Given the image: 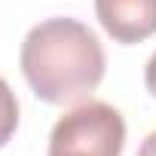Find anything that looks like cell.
Here are the masks:
<instances>
[{"instance_id":"5b68a950","label":"cell","mask_w":156,"mask_h":156,"mask_svg":"<svg viewBox=\"0 0 156 156\" xmlns=\"http://www.w3.org/2000/svg\"><path fill=\"white\" fill-rule=\"evenodd\" d=\"M144 83H147V92L156 98V52L147 58V67H144Z\"/></svg>"},{"instance_id":"3957f363","label":"cell","mask_w":156,"mask_h":156,"mask_svg":"<svg viewBox=\"0 0 156 156\" xmlns=\"http://www.w3.org/2000/svg\"><path fill=\"white\" fill-rule=\"evenodd\" d=\"M95 16L107 37L122 46L156 34V0H95Z\"/></svg>"},{"instance_id":"277c9868","label":"cell","mask_w":156,"mask_h":156,"mask_svg":"<svg viewBox=\"0 0 156 156\" xmlns=\"http://www.w3.org/2000/svg\"><path fill=\"white\" fill-rule=\"evenodd\" d=\"M19 129V101L9 83L0 76V147H3Z\"/></svg>"},{"instance_id":"6da1fadb","label":"cell","mask_w":156,"mask_h":156,"mask_svg":"<svg viewBox=\"0 0 156 156\" xmlns=\"http://www.w3.org/2000/svg\"><path fill=\"white\" fill-rule=\"evenodd\" d=\"M22 73L46 104H80L104 80V46L76 19H46L22 43Z\"/></svg>"},{"instance_id":"7a4b0ae2","label":"cell","mask_w":156,"mask_h":156,"mask_svg":"<svg viewBox=\"0 0 156 156\" xmlns=\"http://www.w3.org/2000/svg\"><path fill=\"white\" fill-rule=\"evenodd\" d=\"M126 119L107 101H86L67 110L49 132V156H119Z\"/></svg>"},{"instance_id":"8992f818","label":"cell","mask_w":156,"mask_h":156,"mask_svg":"<svg viewBox=\"0 0 156 156\" xmlns=\"http://www.w3.org/2000/svg\"><path fill=\"white\" fill-rule=\"evenodd\" d=\"M138 156H156V132H150V135L141 141V147H138Z\"/></svg>"}]
</instances>
